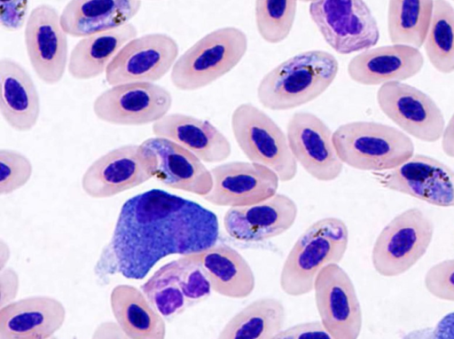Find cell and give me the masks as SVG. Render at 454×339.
I'll list each match as a JSON object with an SVG mask.
<instances>
[{
  "instance_id": "8d00e7d4",
  "label": "cell",
  "mask_w": 454,
  "mask_h": 339,
  "mask_svg": "<svg viewBox=\"0 0 454 339\" xmlns=\"http://www.w3.org/2000/svg\"><path fill=\"white\" fill-rule=\"evenodd\" d=\"M273 339H334L320 320L293 325L278 333Z\"/></svg>"
},
{
  "instance_id": "b9f144b4",
  "label": "cell",
  "mask_w": 454,
  "mask_h": 339,
  "mask_svg": "<svg viewBox=\"0 0 454 339\" xmlns=\"http://www.w3.org/2000/svg\"><path fill=\"white\" fill-rule=\"evenodd\" d=\"M49 339H59V337H57V336H55V335H53V336H51V338H49Z\"/></svg>"
},
{
  "instance_id": "ba28073f",
  "label": "cell",
  "mask_w": 454,
  "mask_h": 339,
  "mask_svg": "<svg viewBox=\"0 0 454 339\" xmlns=\"http://www.w3.org/2000/svg\"><path fill=\"white\" fill-rule=\"evenodd\" d=\"M309 15L325 42L341 55L362 52L380 40L378 21L363 0H314Z\"/></svg>"
},
{
  "instance_id": "4316f807",
  "label": "cell",
  "mask_w": 454,
  "mask_h": 339,
  "mask_svg": "<svg viewBox=\"0 0 454 339\" xmlns=\"http://www.w3.org/2000/svg\"><path fill=\"white\" fill-rule=\"evenodd\" d=\"M110 307L115 322L130 339H165V319L141 289L116 285L110 293Z\"/></svg>"
},
{
  "instance_id": "e575fe53",
  "label": "cell",
  "mask_w": 454,
  "mask_h": 339,
  "mask_svg": "<svg viewBox=\"0 0 454 339\" xmlns=\"http://www.w3.org/2000/svg\"><path fill=\"white\" fill-rule=\"evenodd\" d=\"M424 285L434 297L454 302V258L431 266L425 274Z\"/></svg>"
},
{
  "instance_id": "8fae6325",
  "label": "cell",
  "mask_w": 454,
  "mask_h": 339,
  "mask_svg": "<svg viewBox=\"0 0 454 339\" xmlns=\"http://www.w3.org/2000/svg\"><path fill=\"white\" fill-rule=\"evenodd\" d=\"M320 322L334 339H358L363 312L355 285L339 264L324 267L313 287Z\"/></svg>"
},
{
  "instance_id": "7402d4cb",
  "label": "cell",
  "mask_w": 454,
  "mask_h": 339,
  "mask_svg": "<svg viewBox=\"0 0 454 339\" xmlns=\"http://www.w3.org/2000/svg\"><path fill=\"white\" fill-rule=\"evenodd\" d=\"M155 137L168 138L195 154L203 162L226 161L231 154L229 139L210 122L183 113L168 114L153 123Z\"/></svg>"
},
{
  "instance_id": "d590c367",
  "label": "cell",
  "mask_w": 454,
  "mask_h": 339,
  "mask_svg": "<svg viewBox=\"0 0 454 339\" xmlns=\"http://www.w3.org/2000/svg\"><path fill=\"white\" fill-rule=\"evenodd\" d=\"M28 1H1L0 22L8 32L18 31L26 26L28 19Z\"/></svg>"
},
{
  "instance_id": "4dcf8cb0",
  "label": "cell",
  "mask_w": 454,
  "mask_h": 339,
  "mask_svg": "<svg viewBox=\"0 0 454 339\" xmlns=\"http://www.w3.org/2000/svg\"><path fill=\"white\" fill-rule=\"evenodd\" d=\"M140 289L164 319H172L190 307L171 261L156 270Z\"/></svg>"
},
{
  "instance_id": "74e56055",
  "label": "cell",
  "mask_w": 454,
  "mask_h": 339,
  "mask_svg": "<svg viewBox=\"0 0 454 339\" xmlns=\"http://www.w3.org/2000/svg\"><path fill=\"white\" fill-rule=\"evenodd\" d=\"M1 278L6 280V287H1V307L12 302L19 289V277L12 268L1 270Z\"/></svg>"
},
{
  "instance_id": "cb8c5ba5",
  "label": "cell",
  "mask_w": 454,
  "mask_h": 339,
  "mask_svg": "<svg viewBox=\"0 0 454 339\" xmlns=\"http://www.w3.org/2000/svg\"><path fill=\"white\" fill-rule=\"evenodd\" d=\"M141 6L139 0H70L60 13V24L67 35L84 38L129 23Z\"/></svg>"
},
{
  "instance_id": "836d02e7",
  "label": "cell",
  "mask_w": 454,
  "mask_h": 339,
  "mask_svg": "<svg viewBox=\"0 0 454 339\" xmlns=\"http://www.w3.org/2000/svg\"><path fill=\"white\" fill-rule=\"evenodd\" d=\"M32 174L33 165L27 155L12 148L0 149V195L23 187Z\"/></svg>"
},
{
  "instance_id": "d4e9b609",
  "label": "cell",
  "mask_w": 454,
  "mask_h": 339,
  "mask_svg": "<svg viewBox=\"0 0 454 339\" xmlns=\"http://www.w3.org/2000/svg\"><path fill=\"white\" fill-rule=\"evenodd\" d=\"M195 256L207 274L212 291L232 299H243L254 292V271L247 259L231 246L215 244Z\"/></svg>"
},
{
  "instance_id": "ac0fdd59",
  "label": "cell",
  "mask_w": 454,
  "mask_h": 339,
  "mask_svg": "<svg viewBox=\"0 0 454 339\" xmlns=\"http://www.w3.org/2000/svg\"><path fill=\"white\" fill-rule=\"evenodd\" d=\"M140 147L152 168L153 178L163 185L201 197L212 190L210 170L186 148L161 137L149 138Z\"/></svg>"
},
{
  "instance_id": "277c9868",
  "label": "cell",
  "mask_w": 454,
  "mask_h": 339,
  "mask_svg": "<svg viewBox=\"0 0 454 339\" xmlns=\"http://www.w3.org/2000/svg\"><path fill=\"white\" fill-rule=\"evenodd\" d=\"M343 164L374 173L391 170L411 158L414 144L398 128L373 121H353L333 132Z\"/></svg>"
},
{
  "instance_id": "60d3db41",
  "label": "cell",
  "mask_w": 454,
  "mask_h": 339,
  "mask_svg": "<svg viewBox=\"0 0 454 339\" xmlns=\"http://www.w3.org/2000/svg\"><path fill=\"white\" fill-rule=\"evenodd\" d=\"M441 141L443 153L447 156L454 158V113L445 125Z\"/></svg>"
},
{
  "instance_id": "9c48e42d",
  "label": "cell",
  "mask_w": 454,
  "mask_h": 339,
  "mask_svg": "<svg viewBox=\"0 0 454 339\" xmlns=\"http://www.w3.org/2000/svg\"><path fill=\"white\" fill-rule=\"evenodd\" d=\"M170 91L155 83H129L112 86L94 99L92 110L101 122L121 126L154 123L168 114Z\"/></svg>"
},
{
  "instance_id": "44dd1931",
  "label": "cell",
  "mask_w": 454,
  "mask_h": 339,
  "mask_svg": "<svg viewBox=\"0 0 454 339\" xmlns=\"http://www.w3.org/2000/svg\"><path fill=\"white\" fill-rule=\"evenodd\" d=\"M66 308L57 298L32 296L0 308V339H49L66 320Z\"/></svg>"
},
{
  "instance_id": "6da1fadb",
  "label": "cell",
  "mask_w": 454,
  "mask_h": 339,
  "mask_svg": "<svg viewBox=\"0 0 454 339\" xmlns=\"http://www.w3.org/2000/svg\"><path fill=\"white\" fill-rule=\"evenodd\" d=\"M219 234V220L212 210L153 188L122 204L97 269L143 280L161 259L203 252L217 244Z\"/></svg>"
},
{
  "instance_id": "5b68a950",
  "label": "cell",
  "mask_w": 454,
  "mask_h": 339,
  "mask_svg": "<svg viewBox=\"0 0 454 339\" xmlns=\"http://www.w3.org/2000/svg\"><path fill=\"white\" fill-rule=\"evenodd\" d=\"M247 48V35L239 28L214 29L178 57L170 71L171 83L182 91L207 87L236 67Z\"/></svg>"
},
{
  "instance_id": "8992f818",
  "label": "cell",
  "mask_w": 454,
  "mask_h": 339,
  "mask_svg": "<svg viewBox=\"0 0 454 339\" xmlns=\"http://www.w3.org/2000/svg\"><path fill=\"white\" fill-rule=\"evenodd\" d=\"M231 129L238 146L251 162L268 167L280 182L296 177L298 163L286 134L263 110L251 103L238 105L231 115Z\"/></svg>"
},
{
  "instance_id": "9a60e30c",
  "label": "cell",
  "mask_w": 454,
  "mask_h": 339,
  "mask_svg": "<svg viewBox=\"0 0 454 339\" xmlns=\"http://www.w3.org/2000/svg\"><path fill=\"white\" fill-rule=\"evenodd\" d=\"M377 175L388 190L437 207H454V170L434 157L413 154L400 166Z\"/></svg>"
},
{
  "instance_id": "f35d334b",
  "label": "cell",
  "mask_w": 454,
  "mask_h": 339,
  "mask_svg": "<svg viewBox=\"0 0 454 339\" xmlns=\"http://www.w3.org/2000/svg\"><path fill=\"white\" fill-rule=\"evenodd\" d=\"M90 339H130L115 321L106 320L94 329Z\"/></svg>"
},
{
  "instance_id": "7c38bea8",
  "label": "cell",
  "mask_w": 454,
  "mask_h": 339,
  "mask_svg": "<svg viewBox=\"0 0 454 339\" xmlns=\"http://www.w3.org/2000/svg\"><path fill=\"white\" fill-rule=\"evenodd\" d=\"M179 57L176 39L165 33H149L129 41L109 64L106 83H156L171 71Z\"/></svg>"
},
{
  "instance_id": "7a4b0ae2",
  "label": "cell",
  "mask_w": 454,
  "mask_h": 339,
  "mask_svg": "<svg viewBox=\"0 0 454 339\" xmlns=\"http://www.w3.org/2000/svg\"><path fill=\"white\" fill-rule=\"evenodd\" d=\"M339 67L338 59L329 51H301L263 75L256 89L257 99L272 111L299 107L320 97L337 77Z\"/></svg>"
},
{
  "instance_id": "3957f363",
  "label": "cell",
  "mask_w": 454,
  "mask_h": 339,
  "mask_svg": "<svg viewBox=\"0 0 454 339\" xmlns=\"http://www.w3.org/2000/svg\"><path fill=\"white\" fill-rule=\"evenodd\" d=\"M348 240V228L341 218L326 217L313 222L299 236L284 261L279 275L281 290L294 297L312 292L319 272L342 260Z\"/></svg>"
},
{
  "instance_id": "4fadbf2b",
  "label": "cell",
  "mask_w": 454,
  "mask_h": 339,
  "mask_svg": "<svg viewBox=\"0 0 454 339\" xmlns=\"http://www.w3.org/2000/svg\"><path fill=\"white\" fill-rule=\"evenodd\" d=\"M24 43L29 63L45 84L54 85L67 69V34L60 24V14L49 4L35 6L24 28Z\"/></svg>"
},
{
  "instance_id": "ffe728a7",
  "label": "cell",
  "mask_w": 454,
  "mask_h": 339,
  "mask_svg": "<svg viewBox=\"0 0 454 339\" xmlns=\"http://www.w3.org/2000/svg\"><path fill=\"white\" fill-rule=\"evenodd\" d=\"M425 59L421 51L411 46L390 44L372 47L354 56L347 73L355 83L364 86L404 83L422 70Z\"/></svg>"
},
{
  "instance_id": "f546056e",
  "label": "cell",
  "mask_w": 454,
  "mask_h": 339,
  "mask_svg": "<svg viewBox=\"0 0 454 339\" xmlns=\"http://www.w3.org/2000/svg\"><path fill=\"white\" fill-rule=\"evenodd\" d=\"M423 47L437 72H454V6L449 1L434 0L432 20Z\"/></svg>"
},
{
  "instance_id": "603a6c76",
  "label": "cell",
  "mask_w": 454,
  "mask_h": 339,
  "mask_svg": "<svg viewBox=\"0 0 454 339\" xmlns=\"http://www.w3.org/2000/svg\"><path fill=\"white\" fill-rule=\"evenodd\" d=\"M0 86V111L4 122L16 131L31 130L41 112L40 96L31 75L17 60L2 58Z\"/></svg>"
},
{
  "instance_id": "2e32d148",
  "label": "cell",
  "mask_w": 454,
  "mask_h": 339,
  "mask_svg": "<svg viewBox=\"0 0 454 339\" xmlns=\"http://www.w3.org/2000/svg\"><path fill=\"white\" fill-rule=\"evenodd\" d=\"M153 178L140 145L114 148L96 159L84 171L81 185L90 198L105 199L139 186Z\"/></svg>"
},
{
  "instance_id": "ab89813d",
  "label": "cell",
  "mask_w": 454,
  "mask_h": 339,
  "mask_svg": "<svg viewBox=\"0 0 454 339\" xmlns=\"http://www.w3.org/2000/svg\"><path fill=\"white\" fill-rule=\"evenodd\" d=\"M432 339H454V311L447 313L438 321Z\"/></svg>"
},
{
  "instance_id": "d6986e66",
  "label": "cell",
  "mask_w": 454,
  "mask_h": 339,
  "mask_svg": "<svg viewBox=\"0 0 454 339\" xmlns=\"http://www.w3.org/2000/svg\"><path fill=\"white\" fill-rule=\"evenodd\" d=\"M298 216L296 202L277 193L272 197L249 206L229 208L223 216L228 236L243 243H258L287 232Z\"/></svg>"
},
{
  "instance_id": "30bf717a",
  "label": "cell",
  "mask_w": 454,
  "mask_h": 339,
  "mask_svg": "<svg viewBox=\"0 0 454 339\" xmlns=\"http://www.w3.org/2000/svg\"><path fill=\"white\" fill-rule=\"evenodd\" d=\"M379 108L409 137L434 143L442 138L445 119L436 102L426 92L406 83L391 82L377 91Z\"/></svg>"
},
{
  "instance_id": "484cf974",
  "label": "cell",
  "mask_w": 454,
  "mask_h": 339,
  "mask_svg": "<svg viewBox=\"0 0 454 339\" xmlns=\"http://www.w3.org/2000/svg\"><path fill=\"white\" fill-rule=\"evenodd\" d=\"M137 34V27L129 22L118 28L82 38L69 54L68 74L74 79L82 81L101 75L121 48Z\"/></svg>"
},
{
  "instance_id": "5bb4252c",
  "label": "cell",
  "mask_w": 454,
  "mask_h": 339,
  "mask_svg": "<svg viewBox=\"0 0 454 339\" xmlns=\"http://www.w3.org/2000/svg\"><path fill=\"white\" fill-rule=\"evenodd\" d=\"M286 138L296 162L313 178L329 182L338 178L344 164L333 141V131L317 114L299 111L286 123Z\"/></svg>"
},
{
  "instance_id": "1f68e13d",
  "label": "cell",
  "mask_w": 454,
  "mask_h": 339,
  "mask_svg": "<svg viewBox=\"0 0 454 339\" xmlns=\"http://www.w3.org/2000/svg\"><path fill=\"white\" fill-rule=\"evenodd\" d=\"M296 0H257L254 2L256 30L263 41L278 44L290 35L296 18Z\"/></svg>"
},
{
  "instance_id": "f1b7e54d",
  "label": "cell",
  "mask_w": 454,
  "mask_h": 339,
  "mask_svg": "<svg viewBox=\"0 0 454 339\" xmlns=\"http://www.w3.org/2000/svg\"><path fill=\"white\" fill-rule=\"evenodd\" d=\"M434 0H391L387 3V29L391 44L419 50L426 41Z\"/></svg>"
},
{
  "instance_id": "83f0119b",
  "label": "cell",
  "mask_w": 454,
  "mask_h": 339,
  "mask_svg": "<svg viewBox=\"0 0 454 339\" xmlns=\"http://www.w3.org/2000/svg\"><path fill=\"white\" fill-rule=\"evenodd\" d=\"M286 318L281 300L262 296L236 312L215 339H273L283 330Z\"/></svg>"
},
{
  "instance_id": "e0dca14e",
  "label": "cell",
  "mask_w": 454,
  "mask_h": 339,
  "mask_svg": "<svg viewBox=\"0 0 454 339\" xmlns=\"http://www.w3.org/2000/svg\"><path fill=\"white\" fill-rule=\"evenodd\" d=\"M213 187L204 200L215 206L238 208L262 202L278 192L279 178L268 167L233 161L210 170Z\"/></svg>"
},
{
  "instance_id": "52a82bcc",
  "label": "cell",
  "mask_w": 454,
  "mask_h": 339,
  "mask_svg": "<svg viewBox=\"0 0 454 339\" xmlns=\"http://www.w3.org/2000/svg\"><path fill=\"white\" fill-rule=\"evenodd\" d=\"M433 220L419 208L407 209L390 220L377 236L372 264L383 277L409 271L427 251L434 236Z\"/></svg>"
},
{
  "instance_id": "d6a6232c",
  "label": "cell",
  "mask_w": 454,
  "mask_h": 339,
  "mask_svg": "<svg viewBox=\"0 0 454 339\" xmlns=\"http://www.w3.org/2000/svg\"><path fill=\"white\" fill-rule=\"evenodd\" d=\"M176 276L190 306L206 300L212 292L207 274L195 254L171 261Z\"/></svg>"
}]
</instances>
